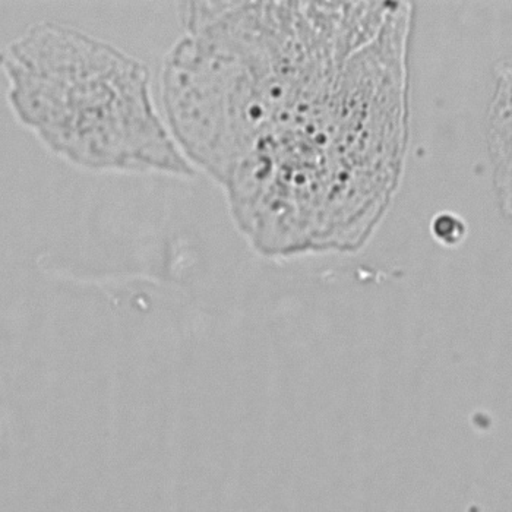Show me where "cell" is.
<instances>
[{"label": "cell", "instance_id": "6da1fadb", "mask_svg": "<svg viewBox=\"0 0 512 512\" xmlns=\"http://www.w3.org/2000/svg\"><path fill=\"white\" fill-rule=\"evenodd\" d=\"M185 34L161 68L164 119L218 183L338 81L385 21L379 2L183 3Z\"/></svg>", "mask_w": 512, "mask_h": 512}, {"label": "cell", "instance_id": "7a4b0ae2", "mask_svg": "<svg viewBox=\"0 0 512 512\" xmlns=\"http://www.w3.org/2000/svg\"><path fill=\"white\" fill-rule=\"evenodd\" d=\"M6 100L44 148L103 173L194 178L142 60L72 25L41 21L2 52Z\"/></svg>", "mask_w": 512, "mask_h": 512}, {"label": "cell", "instance_id": "3957f363", "mask_svg": "<svg viewBox=\"0 0 512 512\" xmlns=\"http://www.w3.org/2000/svg\"><path fill=\"white\" fill-rule=\"evenodd\" d=\"M488 145L493 163V182L502 210L511 211V66L498 69L495 93L488 116Z\"/></svg>", "mask_w": 512, "mask_h": 512}, {"label": "cell", "instance_id": "277c9868", "mask_svg": "<svg viewBox=\"0 0 512 512\" xmlns=\"http://www.w3.org/2000/svg\"><path fill=\"white\" fill-rule=\"evenodd\" d=\"M432 232L445 245H457L464 236H466V226L463 220H458L450 214H442L434 221Z\"/></svg>", "mask_w": 512, "mask_h": 512}]
</instances>
